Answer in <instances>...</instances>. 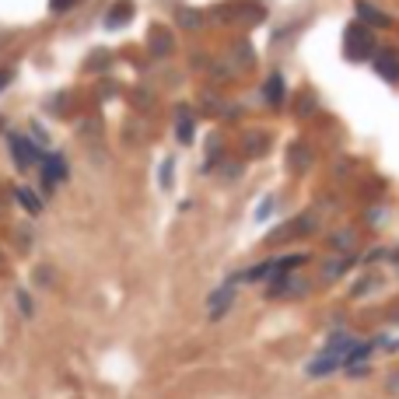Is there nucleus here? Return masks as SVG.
Returning a JSON list of instances; mask_svg holds the SVG:
<instances>
[{"mask_svg":"<svg viewBox=\"0 0 399 399\" xmlns=\"http://www.w3.org/2000/svg\"><path fill=\"white\" fill-rule=\"evenodd\" d=\"M343 53L350 56V60H368V56H375V35L364 28V25H350L347 28V35H343Z\"/></svg>","mask_w":399,"mask_h":399,"instance_id":"f257e3e1","label":"nucleus"},{"mask_svg":"<svg viewBox=\"0 0 399 399\" xmlns=\"http://www.w3.org/2000/svg\"><path fill=\"white\" fill-rule=\"evenodd\" d=\"M375 63V74L382 78V81H389V85H399V56L393 53V49H379L375 56H372Z\"/></svg>","mask_w":399,"mask_h":399,"instance_id":"f03ea898","label":"nucleus"},{"mask_svg":"<svg viewBox=\"0 0 399 399\" xmlns=\"http://www.w3.org/2000/svg\"><path fill=\"white\" fill-rule=\"evenodd\" d=\"M11 151H14V161H18V168H32V165H39V147L32 144V140H25V137H11Z\"/></svg>","mask_w":399,"mask_h":399,"instance_id":"7ed1b4c3","label":"nucleus"},{"mask_svg":"<svg viewBox=\"0 0 399 399\" xmlns=\"http://www.w3.org/2000/svg\"><path fill=\"white\" fill-rule=\"evenodd\" d=\"M301 291H305V284H301L298 277H291V274L274 277V281H270V288H266V295H270V298H288V295H301Z\"/></svg>","mask_w":399,"mask_h":399,"instance_id":"20e7f679","label":"nucleus"},{"mask_svg":"<svg viewBox=\"0 0 399 399\" xmlns=\"http://www.w3.org/2000/svg\"><path fill=\"white\" fill-rule=\"evenodd\" d=\"M231 301H235V281H231V284H224L221 291H214V295H210V301H207V305H210V319H221V315L231 308Z\"/></svg>","mask_w":399,"mask_h":399,"instance_id":"39448f33","label":"nucleus"},{"mask_svg":"<svg viewBox=\"0 0 399 399\" xmlns=\"http://www.w3.org/2000/svg\"><path fill=\"white\" fill-rule=\"evenodd\" d=\"M130 14H133V4H130V0H119V4L105 14V25H109V28H119V25L130 21Z\"/></svg>","mask_w":399,"mask_h":399,"instance_id":"423d86ee","label":"nucleus"},{"mask_svg":"<svg viewBox=\"0 0 399 399\" xmlns=\"http://www.w3.org/2000/svg\"><path fill=\"white\" fill-rule=\"evenodd\" d=\"M333 368H340V361H336V357H329V354L322 350V357H315V361L308 364V375H312V379H326Z\"/></svg>","mask_w":399,"mask_h":399,"instance_id":"0eeeda50","label":"nucleus"},{"mask_svg":"<svg viewBox=\"0 0 399 399\" xmlns=\"http://www.w3.org/2000/svg\"><path fill=\"white\" fill-rule=\"evenodd\" d=\"M350 263H354L350 256H333V259L322 266V277H326V281H336L340 274H347V270H350Z\"/></svg>","mask_w":399,"mask_h":399,"instance_id":"6e6552de","label":"nucleus"},{"mask_svg":"<svg viewBox=\"0 0 399 399\" xmlns=\"http://www.w3.org/2000/svg\"><path fill=\"white\" fill-rule=\"evenodd\" d=\"M357 14H361L368 25H379V28H386V25H389V14H382L379 7H372V4H364V0L357 4Z\"/></svg>","mask_w":399,"mask_h":399,"instance_id":"1a4fd4ad","label":"nucleus"},{"mask_svg":"<svg viewBox=\"0 0 399 399\" xmlns=\"http://www.w3.org/2000/svg\"><path fill=\"white\" fill-rule=\"evenodd\" d=\"M67 176V165H63V158L56 154L49 165H46V190H56V183Z\"/></svg>","mask_w":399,"mask_h":399,"instance_id":"9d476101","label":"nucleus"},{"mask_svg":"<svg viewBox=\"0 0 399 399\" xmlns=\"http://www.w3.org/2000/svg\"><path fill=\"white\" fill-rule=\"evenodd\" d=\"M354 242H357V235H354L350 228H340L336 235H329V245H333V249H343V252L354 249Z\"/></svg>","mask_w":399,"mask_h":399,"instance_id":"9b49d317","label":"nucleus"},{"mask_svg":"<svg viewBox=\"0 0 399 399\" xmlns=\"http://www.w3.org/2000/svg\"><path fill=\"white\" fill-rule=\"evenodd\" d=\"M288 161H291V168L305 172V168H308V161H312V154L305 151V144H295V147H291V154H288Z\"/></svg>","mask_w":399,"mask_h":399,"instance_id":"f8f14e48","label":"nucleus"},{"mask_svg":"<svg viewBox=\"0 0 399 399\" xmlns=\"http://www.w3.org/2000/svg\"><path fill=\"white\" fill-rule=\"evenodd\" d=\"M266 102H270V105H281V102H284V81H281L277 74L266 81Z\"/></svg>","mask_w":399,"mask_h":399,"instance_id":"ddd939ff","label":"nucleus"},{"mask_svg":"<svg viewBox=\"0 0 399 399\" xmlns=\"http://www.w3.org/2000/svg\"><path fill=\"white\" fill-rule=\"evenodd\" d=\"M14 197H18V203H21L28 214H39V210H42V203H39V197H35L32 190H14Z\"/></svg>","mask_w":399,"mask_h":399,"instance_id":"4468645a","label":"nucleus"},{"mask_svg":"<svg viewBox=\"0 0 399 399\" xmlns=\"http://www.w3.org/2000/svg\"><path fill=\"white\" fill-rule=\"evenodd\" d=\"M161 186H165V190L172 186V161H165V165H161Z\"/></svg>","mask_w":399,"mask_h":399,"instance_id":"2eb2a0df","label":"nucleus"},{"mask_svg":"<svg viewBox=\"0 0 399 399\" xmlns=\"http://www.w3.org/2000/svg\"><path fill=\"white\" fill-rule=\"evenodd\" d=\"M18 308H21L25 315H32V301H28V295H25V291H18Z\"/></svg>","mask_w":399,"mask_h":399,"instance_id":"dca6fc26","label":"nucleus"},{"mask_svg":"<svg viewBox=\"0 0 399 399\" xmlns=\"http://www.w3.org/2000/svg\"><path fill=\"white\" fill-rule=\"evenodd\" d=\"M270 210H274V200H263V207H259V210H256V217H266V214H270Z\"/></svg>","mask_w":399,"mask_h":399,"instance_id":"f3484780","label":"nucleus"},{"mask_svg":"<svg viewBox=\"0 0 399 399\" xmlns=\"http://www.w3.org/2000/svg\"><path fill=\"white\" fill-rule=\"evenodd\" d=\"M70 4H74V0H49V7H53V11H67Z\"/></svg>","mask_w":399,"mask_h":399,"instance_id":"a211bd4d","label":"nucleus"},{"mask_svg":"<svg viewBox=\"0 0 399 399\" xmlns=\"http://www.w3.org/2000/svg\"><path fill=\"white\" fill-rule=\"evenodd\" d=\"M7 81H11V70H0V88H4Z\"/></svg>","mask_w":399,"mask_h":399,"instance_id":"6ab92c4d","label":"nucleus"}]
</instances>
